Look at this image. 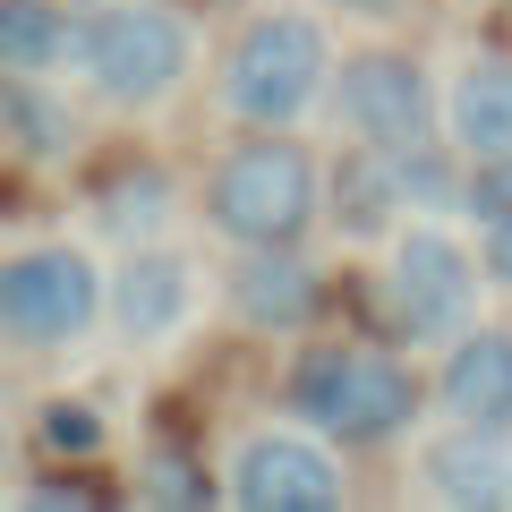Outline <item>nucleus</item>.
I'll list each match as a JSON object with an SVG mask.
<instances>
[{
  "label": "nucleus",
  "mask_w": 512,
  "mask_h": 512,
  "mask_svg": "<svg viewBox=\"0 0 512 512\" xmlns=\"http://www.w3.org/2000/svg\"><path fill=\"white\" fill-rule=\"evenodd\" d=\"M103 222L120 239H137V231H154V222H163V180H154V171H137V180H120L103 197Z\"/></svg>",
  "instance_id": "a211bd4d"
},
{
  "label": "nucleus",
  "mask_w": 512,
  "mask_h": 512,
  "mask_svg": "<svg viewBox=\"0 0 512 512\" xmlns=\"http://www.w3.org/2000/svg\"><path fill=\"white\" fill-rule=\"evenodd\" d=\"M222 495L239 512H333L342 504V461H333V444L299 436V427H256L231 453Z\"/></svg>",
  "instance_id": "423d86ee"
},
{
  "label": "nucleus",
  "mask_w": 512,
  "mask_h": 512,
  "mask_svg": "<svg viewBox=\"0 0 512 512\" xmlns=\"http://www.w3.org/2000/svg\"><path fill=\"white\" fill-rule=\"evenodd\" d=\"M342 376H350V342H308L299 367H291V410L308 427H325L333 402H342Z\"/></svg>",
  "instance_id": "f3484780"
},
{
  "label": "nucleus",
  "mask_w": 512,
  "mask_h": 512,
  "mask_svg": "<svg viewBox=\"0 0 512 512\" xmlns=\"http://www.w3.org/2000/svg\"><path fill=\"white\" fill-rule=\"evenodd\" d=\"M333 111L359 146H419L436 137V94H427L419 60L376 43V52H350L342 77H333Z\"/></svg>",
  "instance_id": "0eeeda50"
},
{
  "label": "nucleus",
  "mask_w": 512,
  "mask_h": 512,
  "mask_svg": "<svg viewBox=\"0 0 512 512\" xmlns=\"http://www.w3.org/2000/svg\"><path fill=\"white\" fill-rule=\"evenodd\" d=\"M0 137H9L18 163H52V154L77 146V111L60 94H43V77L0 69Z\"/></svg>",
  "instance_id": "2eb2a0df"
},
{
  "label": "nucleus",
  "mask_w": 512,
  "mask_h": 512,
  "mask_svg": "<svg viewBox=\"0 0 512 512\" xmlns=\"http://www.w3.org/2000/svg\"><path fill=\"white\" fill-rule=\"evenodd\" d=\"M205 222L239 248H265V239H299L316 222V163L308 146L256 128L205 171Z\"/></svg>",
  "instance_id": "f257e3e1"
},
{
  "label": "nucleus",
  "mask_w": 512,
  "mask_h": 512,
  "mask_svg": "<svg viewBox=\"0 0 512 512\" xmlns=\"http://www.w3.org/2000/svg\"><path fill=\"white\" fill-rule=\"evenodd\" d=\"M333 9H350V18H402L410 0H333Z\"/></svg>",
  "instance_id": "5701e85b"
},
{
  "label": "nucleus",
  "mask_w": 512,
  "mask_h": 512,
  "mask_svg": "<svg viewBox=\"0 0 512 512\" xmlns=\"http://www.w3.org/2000/svg\"><path fill=\"white\" fill-rule=\"evenodd\" d=\"M188 256L180 248H137L128 239V256L111 265V325L128 333V342H171L180 333V316H188Z\"/></svg>",
  "instance_id": "6e6552de"
},
{
  "label": "nucleus",
  "mask_w": 512,
  "mask_h": 512,
  "mask_svg": "<svg viewBox=\"0 0 512 512\" xmlns=\"http://www.w3.org/2000/svg\"><path fill=\"white\" fill-rule=\"evenodd\" d=\"M86 60V18L60 9V0H0V69H26V77H52Z\"/></svg>",
  "instance_id": "4468645a"
},
{
  "label": "nucleus",
  "mask_w": 512,
  "mask_h": 512,
  "mask_svg": "<svg viewBox=\"0 0 512 512\" xmlns=\"http://www.w3.org/2000/svg\"><path fill=\"white\" fill-rule=\"evenodd\" d=\"M111 308V282L94 274V256L69 239L18 248L0 265V333L18 350H69L77 333H94V316Z\"/></svg>",
  "instance_id": "20e7f679"
},
{
  "label": "nucleus",
  "mask_w": 512,
  "mask_h": 512,
  "mask_svg": "<svg viewBox=\"0 0 512 512\" xmlns=\"http://www.w3.org/2000/svg\"><path fill=\"white\" fill-rule=\"evenodd\" d=\"M478 274L487 265H470L461 239H444V231L393 239V265H384L393 333H410V342H461L470 333V308H478Z\"/></svg>",
  "instance_id": "39448f33"
},
{
  "label": "nucleus",
  "mask_w": 512,
  "mask_h": 512,
  "mask_svg": "<svg viewBox=\"0 0 512 512\" xmlns=\"http://www.w3.org/2000/svg\"><path fill=\"white\" fill-rule=\"evenodd\" d=\"M188 60H197V35L163 0H103V9H86V60L77 69H86V86L103 103H120V111L163 103L188 77Z\"/></svg>",
  "instance_id": "7ed1b4c3"
},
{
  "label": "nucleus",
  "mask_w": 512,
  "mask_h": 512,
  "mask_svg": "<svg viewBox=\"0 0 512 512\" xmlns=\"http://www.w3.org/2000/svg\"><path fill=\"white\" fill-rule=\"evenodd\" d=\"M461 214L504 222L512 214V163H470V180H461Z\"/></svg>",
  "instance_id": "aec40b11"
},
{
  "label": "nucleus",
  "mask_w": 512,
  "mask_h": 512,
  "mask_svg": "<svg viewBox=\"0 0 512 512\" xmlns=\"http://www.w3.org/2000/svg\"><path fill=\"white\" fill-rule=\"evenodd\" d=\"M325 26L299 9H256L222 52V103L248 128H291L325 94Z\"/></svg>",
  "instance_id": "f03ea898"
},
{
  "label": "nucleus",
  "mask_w": 512,
  "mask_h": 512,
  "mask_svg": "<svg viewBox=\"0 0 512 512\" xmlns=\"http://www.w3.org/2000/svg\"><path fill=\"white\" fill-rule=\"evenodd\" d=\"M478 265H487V282H504V291H512V214L487 222V239H478Z\"/></svg>",
  "instance_id": "4be33fe9"
},
{
  "label": "nucleus",
  "mask_w": 512,
  "mask_h": 512,
  "mask_svg": "<svg viewBox=\"0 0 512 512\" xmlns=\"http://www.w3.org/2000/svg\"><path fill=\"white\" fill-rule=\"evenodd\" d=\"M393 205H402L393 154H384V146L342 154V171H333V214H342V231H350V239H376L384 222H393Z\"/></svg>",
  "instance_id": "dca6fc26"
},
{
  "label": "nucleus",
  "mask_w": 512,
  "mask_h": 512,
  "mask_svg": "<svg viewBox=\"0 0 512 512\" xmlns=\"http://www.w3.org/2000/svg\"><path fill=\"white\" fill-rule=\"evenodd\" d=\"M231 316L248 333H299L316 316V265L291 239H265L231 265Z\"/></svg>",
  "instance_id": "1a4fd4ad"
},
{
  "label": "nucleus",
  "mask_w": 512,
  "mask_h": 512,
  "mask_svg": "<svg viewBox=\"0 0 512 512\" xmlns=\"http://www.w3.org/2000/svg\"><path fill=\"white\" fill-rule=\"evenodd\" d=\"M146 495H163V504H205V495H214V487H205V478H197V461L163 453V461H154V470H146Z\"/></svg>",
  "instance_id": "412c9836"
},
{
  "label": "nucleus",
  "mask_w": 512,
  "mask_h": 512,
  "mask_svg": "<svg viewBox=\"0 0 512 512\" xmlns=\"http://www.w3.org/2000/svg\"><path fill=\"white\" fill-rule=\"evenodd\" d=\"M444 137L461 163H512V60H470L444 86Z\"/></svg>",
  "instance_id": "f8f14e48"
},
{
  "label": "nucleus",
  "mask_w": 512,
  "mask_h": 512,
  "mask_svg": "<svg viewBox=\"0 0 512 512\" xmlns=\"http://www.w3.org/2000/svg\"><path fill=\"white\" fill-rule=\"evenodd\" d=\"M419 470H427V487H436L444 504H504V495H512L504 427H478V419H453L444 436H427Z\"/></svg>",
  "instance_id": "ddd939ff"
},
{
  "label": "nucleus",
  "mask_w": 512,
  "mask_h": 512,
  "mask_svg": "<svg viewBox=\"0 0 512 512\" xmlns=\"http://www.w3.org/2000/svg\"><path fill=\"white\" fill-rule=\"evenodd\" d=\"M444 419H478V427H512V325H478L444 350L436 376Z\"/></svg>",
  "instance_id": "9b49d317"
},
{
  "label": "nucleus",
  "mask_w": 512,
  "mask_h": 512,
  "mask_svg": "<svg viewBox=\"0 0 512 512\" xmlns=\"http://www.w3.org/2000/svg\"><path fill=\"white\" fill-rule=\"evenodd\" d=\"M410 419H419V376H410L393 350H350V376H342V402H333L325 436L384 444V436H402Z\"/></svg>",
  "instance_id": "9d476101"
},
{
  "label": "nucleus",
  "mask_w": 512,
  "mask_h": 512,
  "mask_svg": "<svg viewBox=\"0 0 512 512\" xmlns=\"http://www.w3.org/2000/svg\"><path fill=\"white\" fill-rule=\"evenodd\" d=\"M35 436H43V453H94V444H103V419H94L86 402H69V393H60V402H43Z\"/></svg>",
  "instance_id": "6ab92c4d"
}]
</instances>
